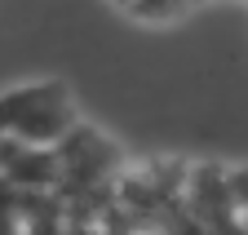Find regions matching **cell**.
<instances>
[{"label":"cell","instance_id":"2","mask_svg":"<svg viewBox=\"0 0 248 235\" xmlns=\"http://www.w3.org/2000/svg\"><path fill=\"white\" fill-rule=\"evenodd\" d=\"M0 178L14 191H45L62 178V151L22 146V142L0 138Z\"/></svg>","mask_w":248,"mask_h":235},{"label":"cell","instance_id":"1","mask_svg":"<svg viewBox=\"0 0 248 235\" xmlns=\"http://www.w3.org/2000/svg\"><path fill=\"white\" fill-rule=\"evenodd\" d=\"M80 133V102L67 80H22L0 89V138L62 151Z\"/></svg>","mask_w":248,"mask_h":235}]
</instances>
